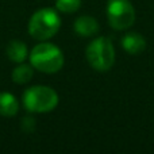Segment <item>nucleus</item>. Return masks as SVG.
Listing matches in <instances>:
<instances>
[{
  "label": "nucleus",
  "mask_w": 154,
  "mask_h": 154,
  "mask_svg": "<svg viewBox=\"0 0 154 154\" xmlns=\"http://www.w3.org/2000/svg\"><path fill=\"white\" fill-rule=\"evenodd\" d=\"M30 62L35 69L43 73H56L64 65V54L51 43H39L32 49Z\"/></svg>",
  "instance_id": "obj_1"
},
{
  "label": "nucleus",
  "mask_w": 154,
  "mask_h": 154,
  "mask_svg": "<svg viewBox=\"0 0 154 154\" xmlns=\"http://www.w3.org/2000/svg\"><path fill=\"white\" fill-rule=\"evenodd\" d=\"M61 26V19L58 14L51 8H42L31 16L29 22V32L32 38L38 41H45L51 38Z\"/></svg>",
  "instance_id": "obj_2"
},
{
  "label": "nucleus",
  "mask_w": 154,
  "mask_h": 154,
  "mask_svg": "<svg viewBox=\"0 0 154 154\" xmlns=\"http://www.w3.org/2000/svg\"><path fill=\"white\" fill-rule=\"evenodd\" d=\"M87 60L95 70H109L115 62V50L112 42L106 37L96 38L87 48Z\"/></svg>",
  "instance_id": "obj_3"
},
{
  "label": "nucleus",
  "mask_w": 154,
  "mask_h": 154,
  "mask_svg": "<svg viewBox=\"0 0 154 154\" xmlns=\"http://www.w3.org/2000/svg\"><path fill=\"white\" fill-rule=\"evenodd\" d=\"M23 103L30 112H49L58 104V95L51 88L37 85L24 92Z\"/></svg>",
  "instance_id": "obj_4"
},
{
  "label": "nucleus",
  "mask_w": 154,
  "mask_h": 154,
  "mask_svg": "<svg viewBox=\"0 0 154 154\" xmlns=\"http://www.w3.org/2000/svg\"><path fill=\"white\" fill-rule=\"evenodd\" d=\"M107 18L112 29L126 30L135 20V11L128 0H108Z\"/></svg>",
  "instance_id": "obj_5"
},
{
  "label": "nucleus",
  "mask_w": 154,
  "mask_h": 154,
  "mask_svg": "<svg viewBox=\"0 0 154 154\" xmlns=\"http://www.w3.org/2000/svg\"><path fill=\"white\" fill-rule=\"evenodd\" d=\"M122 46L127 53L138 54L145 50L146 48V41L138 32H128L122 38Z\"/></svg>",
  "instance_id": "obj_6"
},
{
  "label": "nucleus",
  "mask_w": 154,
  "mask_h": 154,
  "mask_svg": "<svg viewBox=\"0 0 154 154\" xmlns=\"http://www.w3.org/2000/svg\"><path fill=\"white\" fill-rule=\"evenodd\" d=\"M75 31L81 37H92L99 31V24L92 16H80L75 22Z\"/></svg>",
  "instance_id": "obj_7"
},
{
  "label": "nucleus",
  "mask_w": 154,
  "mask_h": 154,
  "mask_svg": "<svg viewBox=\"0 0 154 154\" xmlns=\"http://www.w3.org/2000/svg\"><path fill=\"white\" fill-rule=\"evenodd\" d=\"M19 109V103L14 95L8 92L0 93V115L2 116H14Z\"/></svg>",
  "instance_id": "obj_8"
},
{
  "label": "nucleus",
  "mask_w": 154,
  "mask_h": 154,
  "mask_svg": "<svg viewBox=\"0 0 154 154\" xmlns=\"http://www.w3.org/2000/svg\"><path fill=\"white\" fill-rule=\"evenodd\" d=\"M7 57L12 62H23L27 58V48L20 41H11L7 45Z\"/></svg>",
  "instance_id": "obj_9"
},
{
  "label": "nucleus",
  "mask_w": 154,
  "mask_h": 154,
  "mask_svg": "<svg viewBox=\"0 0 154 154\" xmlns=\"http://www.w3.org/2000/svg\"><path fill=\"white\" fill-rule=\"evenodd\" d=\"M32 77V68L30 65H19L14 69L12 72V81H15L16 84H26L31 80Z\"/></svg>",
  "instance_id": "obj_10"
},
{
  "label": "nucleus",
  "mask_w": 154,
  "mask_h": 154,
  "mask_svg": "<svg viewBox=\"0 0 154 154\" xmlns=\"http://www.w3.org/2000/svg\"><path fill=\"white\" fill-rule=\"evenodd\" d=\"M81 5V0H57L56 2V7L58 11L61 12H75L80 8Z\"/></svg>",
  "instance_id": "obj_11"
}]
</instances>
